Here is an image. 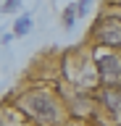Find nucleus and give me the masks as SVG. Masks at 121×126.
<instances>
[{
    "mask_svg": "<svg viewBox=\"0 0 121 126\" xmlns=\"http://www.w3.org/2000/svg\"><path fill=\"white\" fill-rule=\"evenodd\" d=\"M26 108L32 116H37L40 121L50 124V121H55L58 110H55V102H50L45 94H32V97H26Z\"/></svg>",
    "mask_w": 121,
    "mask_h": 126,
    "instance_id": "nucleus-1",
    "label": "nucleus"
},
{
    "mask_svg": "<svg viewBox=\"0 0 121 126\" xmlns=\"http://www.w3.org/2000/svg\"><path fill=\"white\" fill-rule=\"evenodd\" d=\"M95 37L105 45H121V18H113V16L103 18L95 29Z\"/></svg>",
    "mask_w": 121,
    "mask_h": 126,
    "instance_id": "nucleus-2",
    "label": "nucleus"
},
{
    "mask_svg": "<svg viewBox=\"0 0 121 126\" xmlns=\"http://www.w3.org/2000/svg\"><path fill=\"white\" fill-rule=\"evenodd\" d=\"M97 74H100L105 81L119 79V76H121V61H119V58H113V55H103V58H97Z\"/></svg>",
    "mask_w": 121,
    "mask_h": 126,
    "instance_id": "nucleus-3",
    "label": "nucleus"
},
{
    "mask_svg": "<svg viewBox=\"0 0 121 126\" xmlns=\"http://www.w3.org/2000/svg\"><path fill=\"white\" fill-rule=\"evenodd\" d=\"M100 100L105 102V108L113 113H121V89L119 87H105L100 92Z\"/></svg>",
    "mask_w": 121,
    "mask_h": 126,
    "instance_id": "nucleus-4",
    "label": "nucleus"
},
{
    "mask_svg": "<svg viewBox=\"0 0 121 126\" xmlns=\"http://www.w3.org/2000/svg\"><path fill=\"white\" fill-rule=\"evenodd\" d=\"M29 24H32V18H29V16H24V18L16 24V34H24V32L29 29Z\"/></svg>",
    "mask_w": 121,
    "mask_h": 126,
    "instance_id": "nucleus-5",
    "label": "nucleus"
},
{
    "mask_svg": "<svg viewBox=\"0 0 121 126\" xmlns=\"http://www.w3.org/2000/svg\"><path fill=\"white\" fill-rule=\"evenodd\" d=\"M74 24V8H69V11H66V26H71Z\"/></svg>",
    "mask_w": 121,
    "mask_h": 126,
    "instance_id": "nucleus-6",
    "label": "nucleus"
},
{
    "mask_svg": "<svg viewBox=\"0 0 121 126\" xmlns=\"http://www.w3.org/2000/svg\"><path fill=\"white\" fill-rule=\"evenodd\" d=\"M18 3H3V11H16Z\"/></svg>",
    "mask_w": 121,
    "mask_h": 126,
    "instance_id": "nucleus-7",
    "label": "nucleus"
}]
</instances>
